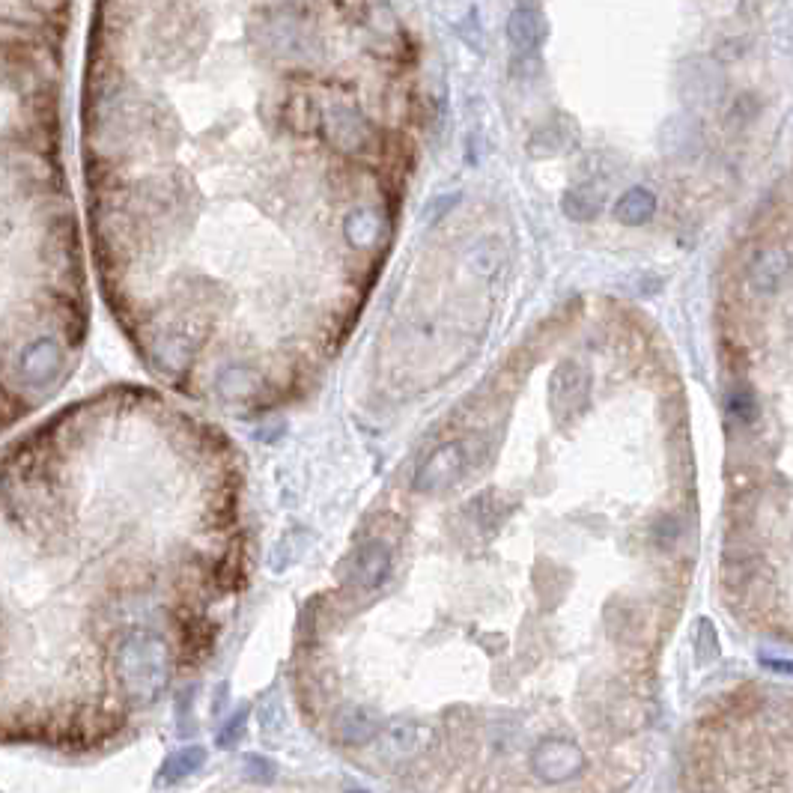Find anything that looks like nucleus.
Wrapping results in <instances>:
<instances>
[{
	"label": "nucleus",
	"instance_id": "nucleus-4",
	"mask_svg": "<svg viewBox=\"0 0 793 793\" xmlns=\"http://www.w3.org/2000/svg\"><path fill=\"white\" fill-rule=\"evenodd\" d=\"M469 469V445L466 442H448L439 445L415 472V489L418 492H439L454 486Z\"/></svg>",
	"mask_w": 793,
	"mask_h": 793
},
{
	"label": "nucleus",
	"instance_id": "nucleus-7",
	"mask_svg": "<svg viewBox=\"0 0 793 793\" xmlns=\"http://www.w3.org/2000/svg\"><path fill=\"white\" fill-rule=\"evenodd\" d=\"M391 576V549L385 540H367L358 546L349 564V582L358 591H379Z\"/></svg>",
	"mask_w": 793,
	"mask_h": 793
},
{
	"label": "nucleus",
	"instance_id": "nucleus-13",
	"mask_svg": "<svg viewBox=\"0 0 793 793\" xmlns=\"http://www.w3.org/2000/svg\"><path fill=\"white\" fill-rule=\"evenodd\" d=\"M656 212V197L647 191V188H630L618 197L615 203V218L621 224H630V227H638V224H647Z\"/></svg>",
	"mask_w": 793,
	"mask_h": 793
},
{
	"label": "nucleus",
	"instance_id": "nucleus-11",
	"mask_svg": "<svg viewBox=\"0 0 793 793\" xmlns=\"http://www.w3.org/2000/svg\"><path fill=\"white\" fill-rule=\"evenodd\" d=\"M343 233L352 248H373L382 236V218L373 209H352L343 221Z\"/></svg>",
	"mask_w": 793,
	"mask_h": 793
},
{
	"label": "nucleus",
	"instance_id": "nucleus-9",
	"mask_svg": "<svg viewBox=\"0 0 793 793\" xmlns=\"http://www.w3.org/2000/svg\"><path fill=\"white\" fill-rule=\"evenodd\" d=\"M549 388H552L555 409L570 412V409H576V406L585 400V394H588V388H591V373H588L579 361H564V364L552 373Z\"/></svg>",
	"mask_w": 793,
	"mask_h": 793
},
{
	"label": "nucleus",
	"instance_id": "nucleus-5",
	"mask_svg": "<svg viewBox=\"0 0 793 793\" xmlns=\"http://www.w3.org/2000/svg\"><path fill=\"white\" fill-rule=\"evenodd\" d=\"M531 767L543 782H567L576 779L585 770V755L576 743L570 740H543L534 755H531Z\"/></svg>",
	"mask_w": 793,
	"mask_h": 793
},
{
	"label": "nucleus",
	"instance_id": "nucleus-15",
	"mask_svg": "<svg viewBox=\"0 0 793 793\" xmlns=\"http://www.w3.org/2000/svg\"><path fill=\"white\" fill-rule=\"evenodd\" d=\"M561 209L573 221H594L600 215V209H603V197H600V191H594L588 185H576V188L564 191Z\"/></svg>",
	"mask_w": 793,
	"mask_h": 793
},
{
	"label": "nucleus",
	"instance_id": "nucleus-10",
	"mask_svg": "<svg viewBox=\"0 0 793 793\" xmlns=\"http://www.w3.org/2000/svg\"><path fill=\"white\" fill-rule=\"evenodd\" d=\"M269 27V39L263 42V39H254L260 48L266 45L275 57H302L305 51H311V48H305L308 45V30L299 24V21H284V18H275V21H269L266 24Z\"/></svg>",
	"mask_w": 793,
	"mask_h": 793
},
{
	"label": "nucleus",
	"instance_id": "nucleus-6",
	"mask_svg": "<svg viewBox=\"0 0 793 793\" xmlns=\"http://www.w3.org/2000/svg\"><path fill=\"white\" fill-rule=\"evenodd\" d=\"M507 42L519 54H534L549 39V18L534 0H519L507 15Z\"/></svg>",
	"mask_w": 793,
	"mask_h": 793
},
{
	"label": "nucleus",
	"instance_id": "nucleus-1",
	"mask_svg": "<svg viewBox=\"0 0 793 793\" xmlns=\"http://www.w3.org/2000/svg\"><path fill=\"white\" fill-rule=\"evenodd\" d=\"M203 451L138 394L63 406L0 445V746L90 755L203 656L224 576L182 513Z\"/></svg>",
	"mask_w": 793,
	"mask_h": 793
},
{
	"label": "nucleus",
	"instance_id": "nucleus-16",
	"mask_svg": "<svg viewBox=\"0 0 793 793\" xmlns=\"http://www.w3.org/2000/svg\"><path fill=\"white\" fill-rule=\"evenodd\" d=\"M725 409H728V415H734L740 424H752V421L758 418V400H755V394H752L749 388H734V391H728V397H725Z\"/></svg>",
	"mask_w": 793,
	"mask_h": 793
},
{
	"label": "nucleus",
	"instance_id": "nucleus-2",
	"mask_svg": "<svg viewBox=\"0 0 793 793\" xmlns=\"http://www.w3.org/2000/svg\"><path fill=\"white\" fill-rule=\"evenodd\" d=\"M75 0H0V436L72 376L87 278L66 164Z\"/></svg>",
	"mask_w": 793,
	"mask_h": 793
},
{
	"label": "nucleus",
	"instance_id": "nucleus-14",
	"mask_svg": "<svg viewBox=\"0 0 793 793\" xmlns=\"http://www.w3.org/2000/svg\"><path fill=\"white\" fill-rule=\"evenodd\" d=\"M415 743H418V734L412 725H394L388 731H376V755L382 761H403L415 752Z\"/></svg>",
	"mask_w": 793,
	"mask_h": 793
},
{
	"label": "nucleus",
	"instance_id": "nucleus-8",
	"mask_svg": "<svg viewBox=\"0 0 793 793\" xmlns=\"http://www.w3.org/2000/svg\"><path fill=\"white\" fill-rule=\"evenodd\" d=\"M788 278H791V257H788V251H782V248H767V251H761V254L752 260V266H749V287H752V293L761 296V299L776 296V293L788 284Z\"/></svg>",
	"mask_w": 793,
	"mask_h": 793
},
{
	"label": "nucleus",
	"instance_id": "nucleus-18",
	"mask_svg": "<svg viewBox=\"0 0 793 793\" xmlns=\"http://www.w3.org/2000/svg\"><path fill=\"white\" fill-rule=\"evenodd\" d=\"M245 722H248V710H239V713L230 719V728H227V734H221V743H224V746L236 743V740L242 737V731H245Z\"/></svg>",
	"mask_w": 793,
	"mask_h": 793
},
{
	"label": "nucleus",
	"instance_id": "nucleus-12",
	"mask_svg": "<svg viewBox=\"0 0 793 793\" xmlns=\"http://www.w3.org/2000/svg\"><path fill=\"white\" fill-rule=\"evenodd\" d=\"M334 731H337V740L346 743V746H364L376 737L379 725L373 722V716H367L364 710L352 707V710H343L334 722Z\"/></svg>",
	"mask_w": 793,
	"mask_h": 793
},
{
	"label": "nucleus",
	"instance_id": "nucleus-3",
	"mask_svg": "<svg viewBox=\"0 0 793 793\" xmlns=\"http://www.w3.org/2000/svg\"><path fill=\"white\" fill-rule=\"evenodd\" d=\"M322 132L328 138V144L340 153H364L370 147V123L367 117L349 105V102H328L322 105Z\"/></svg>",
	"mask_w": 793,
	"mask_h": 793
},
{
	"label": "nucleus",
	"instance_id": "nucleus-17",
	"mask_svg": "<svg viewBox=\"0 0 793 793\" xmlns=\"http://www.w3.org/2000/svg\"><path fill=\"white\" fill-rule=\"evenodd\" d=\"M245 767L257 770V773H251V776L260 779V782H272V779H275V764L266 761V758H260V755H251V758L245 761Z\"/></svg>",
	"mask_w": 793,
	"mask_h": 793
}]
</instances>
